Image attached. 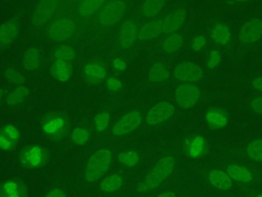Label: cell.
Returning a JSON list of instances; mask_svg holds the SVG:
<instances>
[{
	"label": "cell",
	"instance_id": "ab89813d",
	"mask_svg": "<svg viewBox=\"0 0 262 197\" xmlns=\"http://www.w3.org/2000/svg\"><path fill=\"white\" fill-rule=\"evenodd\" d=\"M112 65H113L114 70L117 71V72H122V71H124V70L126 69V67H127V64H126L125 60L122 58V57H116V58H114Z\"/></svg>",
	"mask_w": 262,
	"mask_h": 197
},
{
	"label": "cell",
	"instance_id": "74e56055",
	"mask_svg": "<svg viewBox=\"0 0 262 197\" xmlns=\"http://www.w3.org/2000/svg\"><path fill=\"white\" fill-rule=\"evenodd\" d=\"M105 86L106 88L110 90V91H113V92H117V91H120L123 87V83L122 81L119 79V78H116V77H110L106 79L105 81Z\"/></svg>",
	"mask_w": 262,
	"mask_h": 197
},
{
	"label": "cell",
	"instance_id": "f546056e",
	"mask_svg": "<svg viewBox=\"0 0 262 197\" xmlns=\"http://www.w3.org/2000/svg\"><path fill=\"white\" fill-rule=\"evenodd\" d=\"M222 61V52L219 48H212L208 51L205 60V67L208 71H213L220 65Z\"/></svg>",
	"mask_w": 262,
	"mask_h": 197
},
{
	"label": "cell",
	"instance_id": "5bb4252c",
	"mask_svg": "<svg viewBox=\"0 0 262 197\" xmlns=\"http://www.w3.org/2000/svg\"><path fill=\"white\" fill-rule=\"evenodd\" d=\"M210 39L219 47H227L232 41V32L230 27L222 21L214 23L209 30Z\"/></svg>",
	"mask_w": 262,
	"mask_h": 197
},
{
	"label": "cell",
	"instance_id": "1f68e13d",
	"mask_svg": "<svg viewBox=\"0 0 262 197\" xmlns=\"http://www.w3.org/2000/svg\"><path fill=\"white\" fill-rule=\"evenodd\" d=\"M110 122H111L110 113L106 112V111L99 112L95 115L94 120H93L94 128L98 132H103L107 129V127L110 125Z\"/></svg>",
	"mask_w": 262,
	"mask_h": 197
},
{
	"label": "cell",
	"instance_id": "ac0fdd59",
	"mask_svg": "<svg viewBox=\"0 0 262 197\" xmlns=\"http://www.w3.org/2000/svg\"><path fill=\"white\" fill-rule=\"evenodd\" d=\"M185 42V36L180 32L167 34L160 43V50L166 55H172L181 50Z\"/></svg>",
	"mask_w": 262,
	"mask_h": 197
},
{
	"label": "cell",
	"instance_id": "f6af8a7d",
	"mask_svg": "<svg viewBox=\"0 0 262 197\" xmlns=\"http://www.w3.org/2000/svg\"><path fill=\"white\" fill-rule=\"evenodd\" d=\"M253 197H262V192H260V193H256V194H254V195H253Z\"/></svg>",
	"mask_w": 262,
	"mask_h": 197
},
{
	"label": "cell",
	"instance_id": "7a4b0ae2",
	"mask_svg": "<svg viewBox=\"0 0 262 197\" xmlns=\"http://www.w3.org/2000/svg\"><path fill=\"white\" fill-rule=\"evenodd\" d=\"M203 95L198 83H178L173 91V102L181 110H190L201 102Z\"/></svg>",
	"mask_w": 262,
	"mask_h": 197
},
{
	"label": "cell",
	"instance_id": "9c48e42d",
	"mask_svg": "<svg viewBox=\"0 0 262 197\" xmlns=\"http://www.w3.org/2000/svg\"><path fill=\"white\" fill-rule=\"evenodd\" d=\"M59 0H39L32 14V24L41 28L45 26L57 10Z\"/></svg>",
	"mask_w": 262,
	"mask_h": 197
},
{
	"label": "cell",
	"instance_id": "8992f818",
	"mask_svg": "<svg viewBox=\"0 0 262 197\" xmlns=\"http://www.w3.org/2000/svg\"><path fill=\"white\" fill-rule=\"evenodd\" d=\"M126 10L125 0H111L100 9L97 21L103 28L114 26L122 17Z\"/></svg>",
	"mask_w": 262,
	"mask_h": 197
},
{
	"label": "cell",
	"instance_id": "83f0119b",
	"mask_svg": "<svg viewBox=\"0 0 262 197\" xmlns=\"http://www.w3.org/2000/svg\"><path fill=\"white\" fill-rule=\"evenodd\" d=\"M105 1L106 0H82L78 7V13L82 17L89 16L98 10L105 3Z\"/></svg>",
	"mask_w": 262,
	"mask_h": 197
},
{
	"label": "cell",
	"instance_id": "ee69618b",
	"mask_svg": "<svg viewBox=\"0 0 262 197\" xmlns=\"http://www.w3.org/2000/svg\"><path fill=\"white\" fill-rule=\"evenodd\" d=\"M3 96H4V91L2 88H0V106L2 104V101H3Z\"/></svg>",
	"mask_w": 262,
	"mask_h": 197
},
{
	"label": "cell",
	"instance_id": "5b68a950",
	"mask_svg": "<svg viewBox=\"0 0 262 197\" xmlns=\"http://www.w3.org/2000/svg\"><path fill=\"white\" fill-rule=\"evenodd\" d=\"M177 106L173 101L163 100L150 107L144 115V122L148 126H158L170 120L176 113Z\"/></svg>",
	"mask_w": 262,
	"mask_h": 197
},
{
	"label": "cell",
	"instance_id": "e0dca14e",
	"mask_svg": "<svg viewBox=\"0 0 262 197\" xmlns=\"http://www.w3.org/2000/svg\"><path fill=\"white\" fill-rule=\"evenodd\" d=\"M172 76V70L164 61H156L151 64L147 72V80L152 84L165 83Z\"/></svg>",
	"mask_w": 262,
	"mask_h": 197
},
{
	"label": "cell",
	"instance_id": "4316f807",
	"mask_svg": "<svg viewBox=\"0 0 262 197\" xmlns=\"http://www.w3.org/2000/svg\"><path fill=\"white\" fill-rule=\"evenodd\" d=\"M52 75L59 82H66L72 75V67L69 62L54 60L51 67Z\"/></svg>",
	"mask_w": 262,
	"mask_h": 197
},
{
	"label": "cell",
	"instance_id": "30bf717a",
	"mask_svg": "<svg viewBox=\"0 0 262 197\" xmlns=\"http://www.w3.org/2000/svg\"><path fill=\"white\" fill-rule=\"evenodd\" d=\"M76 31V23L70 17H61L53 21L48 29L47 35L53 41H62L70 38Z\"/></svg>",
	"mask_w": 262,
	"mask_h": 197
},
{
	"label": "cell",
	"instance_id": "484cf974",
	"mask_svg": "<svg viewBox=\"0 0 262 197\" xmlns=\"http://www.w3.org/2000/svg\"><path fill=\"white\" fill-rule=\"evenodd\" d=\"M30 94V89L26 85H18L12 89L6 96V104L9 107H17L21 105Z\"/></svg>",
	"mask_w": 262,
	"mask_h": 197
},
{
	"label": "cell",
	"instance_id": "60d3db41",
	"mask_svg": "<svg viewBox=\"0 0 262 197\" xmlns=\"http://www.w3.org/2000/svg\"><path fill=\"white\" fill-rule=\"evenodd\" d=\"M45 197H67L64 192L61 190V189H58V188H55V189H52L50 190L46 195Z\"/></svg>",
	"mask_w": 262,
	"mask_h": 197
},
{
	"label": "cell",
	"instance_id": "8d00e7d4",
	"mask_svg": "<svg viewBox=\"0 0 262 197\" xmlns=\"http://www.w3.org/2000/svg\"><path fill=\"white\" fill-rule=\"evenodd\" d=\"M249 108L254 114L262 115V94H257L250 98Z\"/></svg>",
	"mask_w": 262,
	"mask_h": 197
},
{
	"label": "cell",
	"instance_id": "7bdbcfd3",
	"mask_svg": "<svg viewBox=\"0 0 262 197\" xmlns=\"http://www.w3.org/2000/svg\"><path fill=\"white\" fill-rule=\"evenodd\" d=\"M250 0H228L229 3H244V2H248Z\"/></svg>",
	"mask_w": 262,
	"mask_h": 197
},
{
	"label": "cell",
	"instance_id": "3957f363",
	"mask_svg": "<svg viewBox=\"0 0 262 197\" xmlns=\"http://www.w3.org/2000/svg\"><path fill=\"white\" fill-rule=\"evenodd\" d=\"M113 160V152L108 148H101L95 151L88 159L84 178L88 182H93L102 176V174L108 169Z\"/></svg>",
	"mask_w": 262,
	"mask_h": 197
},
{
	"label": "cell",
	"instance_id": "7c38bea8",
	"mask_svg": "<svg viewBox=\"0 0 262 197\" xmlns=\"http://www.w3.org/2000/svg\"><path fill=\"white\" fill-rule=\"evenodd\" d=\"M207 148V137L201 133L190 134L183 141V150L185 154L192 159H196L203 156Z\"/></svg>",
	"mask_w": 262,
	"mask_h": 197
},
{
	"label": "cell",
	"instance_id": "d6986e66",
	"mask_svg": "<svg viewBox=\"0 0 262 197\" xmlns=\"http://www.w3.org/2000/svg\"><path fill=\"white\" fill-rule=\"evenodd\" d=\"M207 181L209 184L220 191H229L232 189L233 182L225 170L215 168L207 172Z\"/></svg>",
	"mask_w": 262,
	"mask_h": 197
},
{
	"label": "cell",
	"instance_id": "cb8c5ba5",
	"mask_svg": "<svg viewBox=\"0 0 262 197\" xmlns=\"http://www.w3.org/2000/svg\"><path fill=\"white\" fill-rule=\"evenodd\" d=\"M167 0H143L140 13L144 18L152 19L158 16L166 5Z\"/></svg>",
	"mask_w": 262,
	"mask_h": 197
},
{
	"label": "cell",
	"instance_id": "836d02e7",
	"mask_svg": "<svg viewBox=\"0 0 262 197\" xmlns=\"http://www.w3.org/2000/svg\"><path fill=\"white\" fill-rule=\"evenodd\" d=\"M4 76L8 82L12 84H17V85H23L26 80L25 75L14 67L7 68L4 72Z\"/></svg>",
	"mask_w": 262,
	"mask_h": 197
},
{
	"label": "cell",
	"instance_id": "9a60e30c",
	"mask_svg": "<svg viewBox=\"0 0 262 197\" xmlns=\"http://www.w3.org/2000/svg\"><path fill=\"white\" fill-rule=\"evenodd\" d=\"M138 26L133 19L126 21L120 28L118 34V44L123 49L130 48L138 39Z\"/></svg>",
	"mask_w": 262,
	"mask_h": 197
},
{
	"label": "cell",
	"instance_id": "4fadbf2b",
	"mask_svg": "<svg viewBox=\"0 0 262 197\" xmlns=\"http://www.w3.org/2000/svg\"><path fill=\"white\" fill-rule=\"evenodd\" d=\"M187 12L184 7H177L162 17L164 34L178 32L186 21Z\"/></svg>",
	"mask_w": 262,
	"mask_h": 197
},
{
	"label": "cell",
	"instance_id": "ffe728a7",
	"mask_svg": "<svg viewBox=\"0 0 262 197\" xmlns=\"http://www.w3.org/2000/svg\"><path fill=\"white\" fill-rule=\"evenodd\" d=\"M163 24L162 17L152 18L144 23L138 30V40L139 41H149L163 35Z\"/></svg>",
	"mask_w": 262,
	"mask_h": 197
},
{
	"label": "cell",
	"instance_id": "7402d4cb",
	"mask_svg": "<svg viewBox=\"0 0 262 197\" xmlns=\"http://www.w3.org/2000/svg\"><path fill=\"white\" fill-rule=\"evenodd\" d=\"M19 32V25L16 21L10 19L0 25V46L6 47L10 45Z\"/></svg>",
	"mask_w": 262,
	"mask_h": 197
},
{
	"label": "cell",
	"instance_id": "d590c367",
	"mask_svg": "<svg viewBox=\"0 0 262 197\" xmlns=\"http://www.w3.org/2000/svg\"><path fill=\"white\" fill-rule=\"evenodd\" d=\"M207 42H208V40H207V37L205 35L198 34L192 38V40L190 42V48L194 52L202 51L207 46Z\"/></svg>",
	"mask_w": 262,
	"mask_h": 197
},
{
	"label": "cell",
	"instance_id": "f35d334b",
	"mask_svg": "<svg viewBox=\"0 0 262 197\" xmlns=\"http://www.w3.org/2000/svg\"><path fill=\"white\" fill-rule=\"evenodd\" d=\"M250 86L253 90L257 91L259 94H262V75H258L255 76L251 82H250Z\"/></svg>",
	"mask_w": 262,
	"mask_h": 197
},
{
	"label": "cell",
	"instance_id": "52a82bcc",
	"mask_svg": "<svg viewBox=\"0 0 262 197\" xmlns=\"http://www.w3.org/2000/svg\"><path fill=\"white\" fill-rule=\"evenodd\" d=\"M262 38V18L252 17L246 21L237 34V40L243 46H252Z\"/></svg>",
	"mask_w": 262,
	"mask_h": 197
},
{
	"label": "cell",
	"instance_id": "4dcf8cb0",
	"mask_svg": "<svg viewBox=\"0 0 262 197\" xmlns=\"http://www.w3.org/2000/svg\"><path fill=\"white\" fill-rule=\"evenodd\" d=\"M76 56V51L75 49L67 44L60 45L56 47V49L53 52V57L54 60H59V61H66L71 63Z\"/></svg>",
	"mask_w": 262,
	"mask_h": 197
},
{
	"label": "cell",
	"instance_id": "d6a6232c",
	"mask_svg": "<svg viewBox=\"0 0 262 197\" xmlns=\"http://www.w3.org/2000/svg\"><path fill=\"white\" fill-rule=\"evenodd\" d=\"M118 160L126 166H134L140 160V155L136 151H124L118 156Z\"/></svg>",
	"mask_w": 262,
	"mask_h": 197
},
{
	"label": "cell",
	"instance_id": "b9f144b4",
	"mask_svg": "<svg viewBox=\"0 0 262 197\" xmlns=\"http://www.w3.org/2000/svg\"><path fill=\"white\" fill-rule=\"evenodd\" d=\"M158 197H177V195L173 191H165V192L159 194Z\"/></svg>",
	"mask_w": 262,
	"mask_h": 197
},
{
	"label": "cell",
	"instance_id": "277c9868",
	"mask_svg": "<svg viewBox=\"0 0 262 197\" xmlns=\"http://www.w3.org/2000/svg\"><path fill=\"white\" fill-rule=\"evenodd\" d=\"M172 76L179 83H200L205 78V69L193 61H180L172 69Z\"/></svg>",
	"mask_w": 262,
	"mask_h": 197
},
{
	"label": "cell",
	"instance_id": "ba28073f",
	"mask_svg": "<svg viewBox=\"0 0 262 197\" xmlns=\"http://www.w3.org/2000/svg\"><path fill=\"white\" fill-rule=\"evenodd\" d=\"M143 121V115L138 110H132L122 115L112 127L115 136L126 135L137 129Z\"/></svg>",
	"mask_w": 262,
	"mask_h": 197
},
{
	"label": "cell",
	"instance_id": "44dd1931",
	"mask_svg": "<svg viewBox=\"0 0 262 197\" xmlns=\"http://www.w3.org/2000/svg\"><path fill=\"white\" fill-rule=\"evenodd\" d=\"M242 154L253 162L262 163V137H254L245 143L242 147Z\"/></svg>",
	"mask_w": 262,
	"mask_h": 197
},
{
	"label": "cell",
	"instance_id": "d4e9b609",
	"mask_svg": "<svg viewBox=\"0 0 262 197\" xmlns=\"http://www.w3.org/2000/svg\"><path fill=\"white\" fill-rule=\"evenodd\" d=\"M23 67L27 71H36L41 65V52L37 47L28 48L21 60Z\"/></svg>",
	"mask_w": 262,
	"mask_h": 197
},
{
	"label": "cell",
	"instance_id": "8fae6325",
	"mask_svg": "<svg viewBox=\"0 0 262 197\" xmlns=\"http://www.w3.org/2000/svg\"><path fill=\"white\" fill-rule=\"evenodd\" d=\"M232 182L242 185H249L256 181L257 174L249 166L237 162H230L225 166L224 169Z\"/></svg>",
	"mask_w": 262,
	"mask_h": 197
},
{
	"label": "cell",
	"instance_id": "2e32d148",
	"mask_svg": "<svg viewBox=\"0 0 262 197\" xmlns=\"http://www.w3.org/2000/svg\"><path fill=\"white\" fill-rule=\"evenodd\" d=\"M204 120L209 127L213 129H222L228 125L229 115L222 108L211 107L205 112Z\"/></svg>",
	"mask_w": 262,
	"mask_h": 197
},
{
	"label": "cell",
	"instance_id": "e575fe53",
	"mask_svg": "<svg viewBox=\"0 0 262 197\" xmlns=\"http://www.w3.org/2000/svg\"><path fill=\"white\" fill-rule=\"evenodd\" d=\"M72 141L77 145H84L90 139V132L85 127H77L72 131Z\"/></svg>",
	"mask_w": 262,
	"mask_h": 197
},
{
	"label": "cell",
	"instance_id": "603a6c76",
	"mask_svg": "<svg viewBox=\"0 0 262 197\" xmlns=\"http://www.w3.org/2000/svg\"><path fill=\"white\" fill-rule=\"evenodd\" d=\"M83 73L85 78L90 82H99L106 76V68L99 61H91L84 66Z\"/></svg>",
	"mask_w": 262,
	"mask_h": 197
},
{
	"label": "cell",
	"instance_id": "f1b7e54d",
	"mask_svg": "<svg viewBox=\"0 0 262 197\" xmlns=\"http://www.w3.org/2000/svg\"><path fill=\"white\" fill-rule=\"evenodd\" d=\"M123 181L120 174H111L101 181L100 189L105 193H113L122 187Z\"/></svg>",
	"mask_w": 262,
	"mask_h": 197
},
{
	"label": "cell",
	"instance_id": "6da1fadb",
	"mask_svg": "<svg viewBox=\"0 0 262 197\" xmlns=\"http://www.w3.org/2000/svg\"><path fill=\"white\" fill-rule=\"evenodd\" d=\"M176 163V157L173 153L163 155L144 179L138 184L137 190L139 192H147L158 188L173 173Z\"/></svg>",
	"mask_w": 262,
	"mask_h": 197
}]
</instances>
